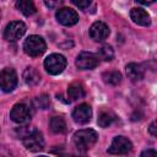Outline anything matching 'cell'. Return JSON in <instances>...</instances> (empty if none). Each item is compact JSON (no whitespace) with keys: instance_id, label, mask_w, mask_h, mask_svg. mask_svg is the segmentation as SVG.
Segmentation results:
<instances>
[{"instance_id":"1","label":"cell","mask_w":157,"mask_h":157,"mask_svg":"<svg viewBox=\"0 0 157 157\" xmlns=\"http://www.w3.org/2000/svg\"><path fill=\"white\" fill-rule=\"evenodd\" d=\"M98 134L92 129H82L74 134V144L77 150L87 151L90 150L97 141Z\"/></svg>"},{"instance_id":"2","label":"cell","mask_w":157,"mask_h":157,"mask_svg":"<svg viewBox=\"0 0 157 157\" xmlns=\"http://www.w3.org/2000/svg\"><path fill=\"white\" fill-rule=\"evenodd\" d=\"M47 49V44L44 42V39L39 36H36V34H32L29 36L25 43H23V50L27 55L32 56V58H36V56H39L42 55Z\"/></svg>"},{"instance_id":"3","label":"cell","mask_w":157,"mask_h":157,"mask_svg":"<svg viewBox=\"0 0 157 157\" xmlns=\"http://www.w3.org/2000/svg\"><path fill=\"white\" fill-rule=\"evenodd\" d=\"M66 66V59L61 54H50L44 60V67L50 75H59L64 71Z\"/></svg>"},{"instance_id":"4","label":"cell","mask_w":157,"mask_h":157,"mask_svg":"<svg viewBox=\"0 0 157 157\" xmlns=\"http://www.w3.org/2000/svg\"><path fill=\"white\" fill-rule=\"evenodd\" d=\"M17 85L16 71L11 67H5L0 72V88L4 92H11Z\"/></svg>"},{"instance_id":"5","label":"cell","mask_w":157,"mask_h":157,"mask_svg":"<svg viewBox=\"0 0 157 157\" xmlns=\"http://www.w3.org/2000/svg\"><path fill=\"white\" fill-rule=\"evenodd\" d=\"M32 117L31 109L28 105H26L25 103H17L13 105V108L10 112V118L17 123V124H26L29 121Z\"/></svg>"},{"instance_id":"6","label":"cell","mask_w":157,"mask_h":157,"mask_svg":"<svg viewBox=\"0 0 157 157\" xmlns=\"http://www.w3.org/2000/svg\"><path fill=\"white\" fill-rule=\"evenodd\" d=\"M22 140H23L25 147L29 151L38 152L44 148V139H43L42 134L39 131H37L36 129L33 131H31L27 136H25Z\"/></svg>"},{"instance_id":"7","label":"cell","mask_w":157,"mask_h":157,"mask_svg":"<svg viewBox=\"0 0 157 157\" xmlns=\"http://www.w3.org/2000/svg\"><path fill=\"white\" fill-rule=\"evenodd\" d=\"M25 32H26L25 23L21 21H13L6 26L5 32H4V37L9 42H16L25 34Z\"/></svg>"},{"instance_id":"8","label":"cell","mask_w":157,"mask_h":157,"mask_svg":"<svg viewBox=\"0 0 157 157\" xmlns=\"http://www.w3.org/2000/svg\"><path fill=\"white\" fill-rule=\"evenodd\" d=\"M132 148V144L130 140H128L124 136H115L112 141L110 147L108 148V152L112 155H125L130 152Z\"/></svg>"},{"instance_id":"9","label":"cell","mask_w":157,"mask_h":157,"mask_svg":"<svg viewBox=\"0 0 157 157\" xmlns=\"http://www.w3.org/2000/svg\"><path fill=\"white\" fill-rule=\"evenodd\" d=\"M75 64L80 70H91L98 65V56L90 52H82L77 55Z\"/></svg>"},{"instance_id":"10","label":"cell","mask_w":157,"mask_h":157,"mask_svg":"<svg viewBox=\"0 0 157 157\" xmlns=\"http://www.w3.org/2000/svg\"><path fill=\"white\" fill-rule=\"evenodd\" d=\"M55 17H56L58 22L64 26H72L78 22V15L76 13V11H74L72 9H69V7H63V9L58 10L55 13Z\"/></svg>"},{"instance_id":"11","label":"cell","mask_w":157,"mask_h":157,"mask_svg":"<svg viewBox=\"0 0 157 157\" xmlns=\"http://www.w3.org/2000/svg\"><path fill=\"white\" fill-rule=\"evenodd\" d=\"M92 117V109L88 104L82 103L77 105L72 112V118L77 124H86L91 120Z\"/></svg>"},{"instance_id":"12","label":"cell","mask_w":157,"mask_h":157,"mask_svg":"<svg viewBox=\"0 0 157 157\" xmlns=\"http://www.w3.org/2000/svg\"><path fill=\"white\" fill-rule=\"evenodd\" d=\"M109 36V28L103 22H94L90 27V37L96 42H102Z\"/></svg>"},{"instance_id":"13","label":"cell","mask_w":157,"mask_h":157,"mask_svg":"<svg viewBox=\"0 0 157 157\" xmlns=\"http://www.w3.org/2000/svg\"><path fill=\"white\" fill-rule=\"evenodd\" d=\"M125 71H126V75L128 77L134 81V82H137V81H141L144 78V75H145V69L141 64H136V63H130L126 65L125 67Z\"/></svg>"},{"instance_id":"14","label":"cell","mask_w":157,"mask_h":157,"mask_svg":"<svg viewBox=\"0 0 157 157\" xmlns=\"http://www.w3.org/2000/svg\"><path fill=\"white\" fill-rule=\"evenodd\" d=\"M130 17L131 20L140 25V26H148L151 23V18H150V15L144 10V9H140V7H134L131 9L130 11Z\"/></svg>"},{"instance_id":"15","label":"cell","mask_w":157,"mask_h":157,"mask_svg":"<svg viewBox=\"0 0 157 157\" xmlns=\"http://www.w3.org/2000/svg\"><path fill=\"white\" fill-rule=\"evenodd\" d=\"M67 94L71 101H77L85 97V88L80 82H72L67 88Z\"/></svg>"},{"instance_id":"16","label":"cell","mask_w":157,"mask_h":157,"mask_svg":"<svg viewBox=\"0 0 157 157\" xmlns=\"http://www.w3.org/2000/svg\"><path fill=\"white\" fill-rule=\"evenodd\" d=\"M16 7L25 16H31L36 12V6L32 0H16Z\"/></svg>"},{"instance_id":"17","label":"cell","mask_w":157,"mask_h":157,"mask_svg":"<svg viewBox=\"0 0 157 157\" xmlns=\"http://www.w3.org/2000/svg\"><path fill=\"white\" fill-rule=\"evenodd\" d=\"M23 80H25V82L27 85L34 86V85H37L39 82L40 76H39V72L34 67H27L23 71Z\"/></svg>"},{"instance_id":"18","label":"cell","mask_w":157,"mask_h":157,"mask_svg":"<svg viewBox=\"0 0 157 157\" xmlns=\"http://www.w3.org/2000/svg\"><path fill=\"white\" fill-rule=\"evenodd\" d=\"M102 77L105 83L112 85V86H117L121 81V74L119 71H105L103 72Z\"/></svg>"},{"instance_id":"19","label":"cell","mask_w":157,"mask_h":157,"mask_svg":"<svg viewBox=\"0 0 157 157\" xmlns=\"http://www.w3.org/2000/svg\"><path fill=\"white\" fill-rule=\"evenodd\" d=\"M50 129L55 134H61V132H65L66 130V124H65V120L61 118V117H53L50 119Z\"/></svg>"},{"instance_id":"20","label":"cell","mask_w":157,"mask_h":157,"mask_svg":"<svg viewBox=\"0 0 157 157\" xmlns=\"http://www.w3.org/2000/svg\"><path fill=\"white\" fill-rule=\"evenodd\" d=\"M114 120V115L110 113V112H107V110H102L98 115V119H97V123L101 128H108Z\"/></svg>"},{"instance_id":"21","label":"cell","mask_w":157,"mask_h":157,"mask_svg":"<svg viewBox=\"0 0 157 157\" xmlns=\"http://www.w3.org/2000/svg\"><path fill=\"white\" fill-rule=\"evenodd\" d=\"M97 56L104 61H110L114 56V50L112 49L110 45L108 44H104L102 45L99 49H98V53H97Z\"/></svg>"},{"instance_id":"22","label":"cell","mask_w":157,"mask_h":157,"mask_svg":"<svg viewBox=\"0 0 157 157\" xmlns=\"http://www.w3.org/2000/svg\"><path fill=\"white\" fill-rule=\"evenodd\" d=\"M36 104L40 109H47L49 107V104H50V99H49V97L47 94H42L36 99Z\"/></svg>"},{"instance_id":"23","label":"cell","mask_w":157,"mask_h":157,"mask_svg":"<svg viewBox=\"0 0 157 157\" xmlns=\"http://www.w3.org/2000/svg\"><path fill=\"white\" fill-rule=\"evenodd\" d=\"M43 1H44L45 6L49 9H55L63 2V0H43Z\"/></svg>"},{"instance_id":"24","label":"cell","mask_w":157,"mask_h":157,"mask_svg":"<svg viewBox=\"0 0 157 157\" xmlns=\"http://www.w3.org/2000/svg\"><path fill=\"white\" fill-rule=\"evenodd\" d=\"M77 7H80V9H86V7H88V5L91 4V0H71Z\"/></svg>"},{"instance_id":"25","label":"cell","mask_w":157,"mask_h":157,"mask_svg":"<svg viewBox=\"0 0 157 157\" xmlns=\"http://www.w3.org/2000/svg\"><path fill=\"white\" fill-rule=\"evenodd\" d=\"M156 121H153V123H151V125H150V128H148V131H150V134L152 135V136H156L157 135V131H156Z\"/></svg>"},{"instance_id":"26","label":"cell","mask_w":157,"mask_h":157,"mask_svg":"<svg viewBox=\"0 0 157 157\" xmlns=\"http://www.w3.org/2000/svg\"><path fill=\"white\" fill-rule=\"evenodd\" d=\"M157 152L153 150V148H150V150H146V151H144L142 153H141V156H155Z\"/></svg>"},{"instance_id":"27","label":"cell","mask_w":157,"mask_h":157,"mask_svg":"<svg viewBox=\"0 0 157 157\" xmlns=\"http://www.w3.org/2000/svg\"><path fill=\"white\" fill-rule=\"evenodd\" d=\"M135 1H137V2H140L142 5H148V4H152L155 0H135Z\"/></svg>"},{"instance_id":"28","label":"cell","mask_w":157,"mask_h":157,"mask_svg":"<svg viewBox=\"0 0 157 157\" xmlns=\"http://www.w3.org/2000/svg\"><path fill=\"white\" fill-rule=\"evenodd\" d=\"M0 17H1V12H0Z\"/></svg>"}]
</instances>
